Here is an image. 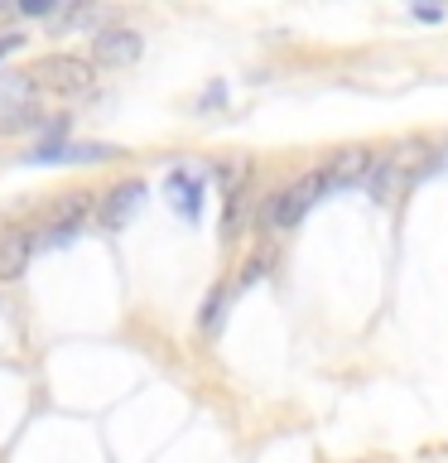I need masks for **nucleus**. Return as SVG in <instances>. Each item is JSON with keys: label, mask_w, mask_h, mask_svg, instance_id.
Returning <instances> with one entry per match:
<instances>
[{"label": "nucleus", "mask_w": 448, "mask_h": 463, "mask_svg": "<svg viewBox=\"0 0 448 463\" xmlns=\"http://www.w3.org/2000/svg\"><path fill=\"white\" fill-rule=\"evenodd\" d=\"M439 159L443 155H434L425 140H410V145H400L396 155H381V169H376V179H371V194L390 203L396 194H405L410 184H419L425 174L439 169Z\"/></svg>", "instance_id": "1"}, {"label": "nucleus", "mask_w": 448, "mask_h": 463, "mask_svg": "<svg viewBox=\"0 0 448 463\" xmlns=\"http://www.w3.org/2000/svg\"><path fill=\"white\" fill-rule=\"evenodd\" d=\"M323 194H328V174H323V169H309L303 179H294L289 188H280V194L266 203V227H270V232L299 227V222H303V213H309Z\"/></svg>", "instance_id": "2"}, {"label": "nucleus", "mask_w": 448, "mask_h": 463, "mask_svg": "<svg viewBox=\"0 0 448 463\" xmlns=\"http://www.w3.org/2000/svg\"><path fill=\"white\" fill-rule=\"evenodd\" d=\"M29 78H34V87L39 92H63V97H72V92H87L92 87V63L87 58H78V53H43L34 68H29Z\"/></svg>", "instance_id": "3"}, {"label": "nucleus", "mask_w": 448, "mask_h": 463, "mask_svg": "<svg viewBox=\"0 0 448 463\" xmlns=\"http://www.w3.org/2000/svg\"><path fill=\"white\" fill-rule=\"evenodd\" d=\"M39 126V87L29 72H0V130Z\"/></svg>", "instance_id": "4"}, {"label": "nucleus", "mask_w": 448, "mask_h": 463, "mask_svg": "<svg viewBox=\"0 0 448 463\" xmlns=\"http://www.w3.org/2000/svg\"><path fill=\"white\" fill-rule=\"evenodd\" d=\"M376 169H381V155L371 150V145H342L338 155L328 159V188H352V184H367L376 179Z\"/></svg>", "instance_id": "5"}, {"label": "nucleus", "mask_w": 448, "mask_h": 463, "mask_svg": "<svg viewBox=\"0 0 448 463\" xmlns=\"http://www.w3.org/2000/svg\"><path fill=\"white\" fill-rule=\"evenodd\" d=\"M140 53H145V39L126 24H107V29H97V39H92V58L107 68H130Z\"/></svg>", "instance_id": "6"}, {"label": "nucleus", "mask_w": 448, "mask_h": 463, "mask_svg": "<svg viewBox=\"0 0 448 463\" xmlns=\"http://www.w3.org/2000/svg\"><path fill=\"white\" fill-rule=\"evenodd\" d=\"M111 155H121V150H111V145H92V140H78V145L43 140L24 159H29V165H97V159H111Z\"/></svg>", "instance_id": "7"}, {"label": "nucleus", "mask_w": 448, "mask_h": 463, "mask_svg": "<svg viewBox=\"0 0 448 463\" xmlns=\"http://www.w3.org/2000/svg\"><path fill=\"white\" fill-rule=\"evenodd\" d=\"M140 203H145V184H140V179H126V184L107 188V198H101V208H97L101 227H107V232H121L130 217H135Z\"/></svg>", "instance_id": "8"}, {"label": "nucleus", "mask_w": 448, "mask_h": 463, "mask_svg": "<svg viewBox=\"0 0 448 463\" xmlns=\"http://www.w3.org/2000/svg\"><path fill=\"white\" fill-rule=\"evenodd\" d=\"M34 246H39L34 232L10 227L5 237H0V280H20L29 270V260H34Z\"/></svg>", "instance_id": "9"}, {"label": "nucleus", "mask_w": 448, "mask_h": 463, "mask_svg": "<svg viewBox=\"0 0 448 463\" xmlns=\"http://www.w3.org/2000/svg\"><path fill=\"white\" fill-rule=\"evenodd\" d=\"M87 213H92V198H87V194L63 198V203L53 208L49 227H43V232H49V237H43V246H63V241H72V237H78V227H82V217H87Z\"/></svg>", "instance_id": "10"}, {"label": "nucleus", "mask_w": 448, "mask_h": 463, "mask_svg": "<svg viewBox=\"0 0 448 463\" xmlns=\"http://www.w3.org/2000/svg\"><path fill=\"white\" fill-rule=\"evenodd\" d=\"M164 194H169V208L188 217V222H198V213H202V179L193 169H173L169 179H164Z\"/></svg>", "instance_id": "11"}, {"label": "nucleus", "mask_w": 448, "mask_h": 463, "mask_svg": "<svg viewBox=\"0 0 448 463\" xmlns=\"http://www.w3.org/2000/svg\"><path fill=\"white\" fill-rule=\"evenodd\" d=\"M217 318H222V289H212L208 304H202V328H217Z\"/></svg>", "instance_id": "12"}, {"label": "nucleus", "mask_w": 448, "mask_h": 463, "mask_svg": "<svg viewBox=\"0 0 448 463\" xmlns=\"http://www.w3.org/2000/svg\"><path fill=\"white\" fill-rule=\"evenodd\" d=\"M14 10H20V14H53L58 5H53V0H20Z\"/></svg>", "instance_id": "13"}, {"label": "nucleus", "mask_w": 448, "mask_h": 463, "mask_svg": "<svg viewBox=\"0 0 448 463\" xmlns=\"http://www.w3.org/2000/svg\"><path fill=\"white\" fill-rule=\"evenodd\" d=\"M14 49H24V34H0V58L14 53Z\"/></svg>", "instance_id": "14"}, {"label": "nucleus", "mask_w": 448, "mask_h": 463, "mask_svg": "<svg viewBox=\"0 0 448 463\" xmlns=\"http://www.w3.org/2000/svg\"><path fill=\"white\" fill-rule=\"evenodd\" d=\"M415 14H419V20H425V24H434V20H443V10H434V5H419Z\"/></svg>", "instance_id": "15"}]
</instances>
